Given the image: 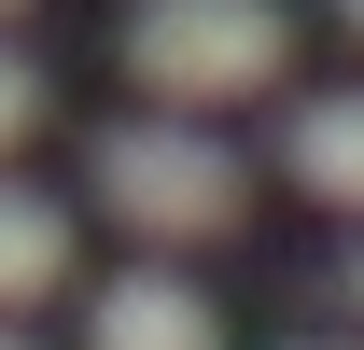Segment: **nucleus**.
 I'll return each mask as SVG.
<instances>
[{
    "instance_id": "nucleus-1",
    "label": "nucleus",
    "mask_w": 364,
    "mask_h": 350,
    "mask_svg": "<svg viewBox=\"0 0 364 350\" xmlns=\"http://www.w3.org/2000/svg\"><path fill=\"white\" fill-rule=\"evenodd\" d=\"M85 182H98V211L127 224V238H154V253H210V238L252 224V169H238L196 112H127V127H98Z\"/></svg>"
},
{
    "instance_id": "nucleus-2",
    "label": "nucleus",
    "mask_w": 364,
    "mask_h": 350,
    "mask_svg": "<svg viewBox=\"0 0 364 350\" xmlns=\"http://www.w3.org/2000/svg\"><path fill=\"white\" fill-rule=\"evenodd\" d=\"M280 70H294L280 0H140L127 14V85L154 112H225V98H267Z\"/></svg>"
},
{
    "instance_id": "nucleus-3",
    "label": "nucleus",
    "mask_w": 364,
    "mask_h": 350,
    "mask_svg": "<svg viewBox=\"0 0 364 350\" xmlns=\"http://www.w3.org/2000/svg\"><path fill=\"white\" fill-rule=\"evenodd\" d=\"M85 350H225V308L168 266H127V280L85 295Z\"/></svg>"
},
{
    "instance_id": "nucleus-4",
    "label": "nucleus",
    "mask_w": 364,
    "mask_h": 350,
    "mask_svg": "<svg viewBox=\"0 0 364 350\" xmlns=\"http://www.w3.org/2000/svg\"><path fill=\"white\" fill-rule=\"evenodd\" d=\"M280 169L309 182L322 211H364V85L309 98V112H280Z\"/></svg>"
},
{
    "instance_id": "nucleus-5",
    "label": "nucleus",
    "mask_w": 364,
    "mask_h": 350,
    "mask_svg": "<svg viewBox=\"0 0 364 350\" xmlns=\"http://www.w3.org/2000/svg\"><path fill=\"white\" fill-rule=\"evenodd\" d=\"M56 280H70V211H56L43 182H14V169H0V308L56 295Z\"/></svg>"
},
{
    "instance_id": "nucleus-6",
    "label": "nucleus",
    "mask_w": 364,
    "mask_h": 350,
    "mask_svg": "<svg viewBox=\"0 0 364 350\" xmlns=\"http://www.w3.org/2000/svg\"><path fill=\"white\" fill-rule=\"evenodd\" d=\"M43 56H14V43H0V154H14V140H28V127H43Z\"/></svg>"
},
{
    "instance_id": "nucleus-7",
    "label": "nucleus",
    "mask_w": 364,
    "mask_h": 350,
    "mask_svg": "<svg viewBox=\"0 0 364 350\" xmlns=\"http://www.w3.org/2000/svg\"><path fill=\"white\" fill-rule=\"evenodd\" d=\"M336 14H350V43H364V0H336Z\"/></svg>"
},
{
    "instance_id": "nucleus-8",
    "label": "nucleus",
    "mask_w": 364,
    "mask_h": 350,
    "mask_svg": "<svg viewBox=\"0 0 364 350\" xmlns=\"http://www.w3.org/2000/svg\"><path fill=\"white\" fill-rule=\"evenodd\" d=\"M350 308H364V253H350Z\"/></svg>"
},
{
    "instance_id": "nucleus-9",
    "label": "nucleus",
    "mask_w": 364,
    "mask_h": 350,
    "mask_svg": "<svg viewBox=\"0 0 364 350\" xmlns=\"http://www.w3.org/2000/svg\"><path fill=\"white\" fill-rule=\"evenodd\" d=\"M14 14H28V0H0V28H14Z\"/></svg>"
},
{
    "instance_id": "nucleus-10",
    "label": "nucleus",
    "mask_w": 364,
    "mask_h": 350,
    "mask_svg": "<svg viewBox=\"0 0 364 350\" xmlns=\"http://www.w3.org/2000/svg\"><path fill=\"white\" fill-rule=\"evenodd\" d=\"M0 350H28V336H0Z\"/></svg>"
}]
</instances>
